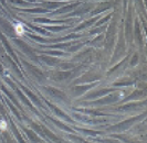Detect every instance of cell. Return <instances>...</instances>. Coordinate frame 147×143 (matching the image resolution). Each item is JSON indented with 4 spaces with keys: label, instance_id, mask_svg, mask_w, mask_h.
<instances>
[{
    "label": "cell",
    "instance_id": "cell-1",
    "mask_svg": "<svg viewBox=\"0 0 147 143\" xmlns=\"http://www.w3.org/2000/svg\"><path fill=\"white\" fill-rule=\"evenodd\" d=\"M0 129H1V130L7 129V123L3 121V120H1V121H0Z\"/></svg>",
    "mask_w": 147,
    "mask_h": 143
}]
</instances>
